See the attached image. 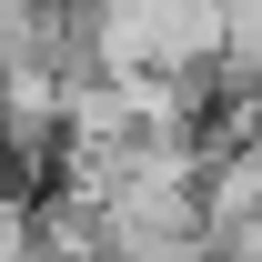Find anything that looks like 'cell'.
I'll use <instances>...</instances> for the list:
<instances>
[{"label":"cell","instance_id":"cell-1","mask_svg":"<svg viewBox=\"0 0 262 262\" xmlns=\"http://www.w3.org/2000/svg\"><path fill=\"white\" fill-rule=\"evenodd\" d=\"M222 71L242 81V91H262V10H232L222 20Z\"/></svg>","mask_w":262,"mask_h":262},{"label":"cell","instance_id":"cell-2","mask_svg":"<svg viewBox=\"0 0 262 262\" xmlns=\"http://www.w3.org/2000/svg\"><path fill=\"white\" fill-rule=\"evenodd\" d=\"M0 151H10V121H0Z\"/></svg>","mask_w":262,"mask_h":262}]
</instances>
